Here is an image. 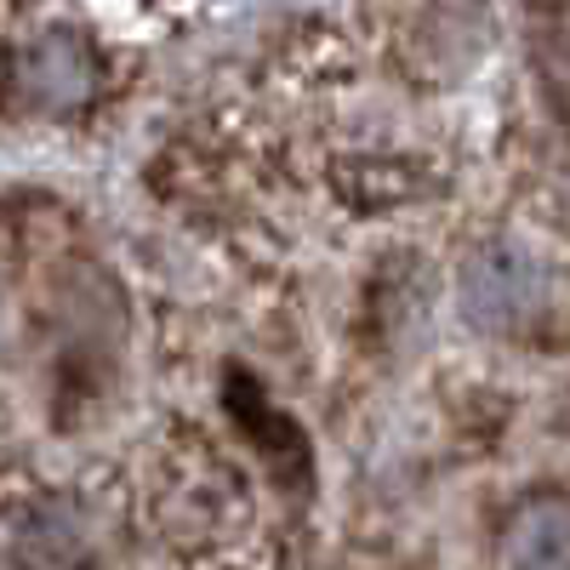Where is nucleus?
Instances as JSON below:
<instances>
[{
  "label": "nucleus",
  "instance_id": "f257e3e1",
  "mask_svg": "<svg viewBox=\"0 0 570 570\" xmlns=\"http://www.w3.org/2000/svg\"><path fill=\"white\" fill-rule=\"evenodd\" d=\"M559 285H564L559 257L542 240H531V234L502 228L462 257L456 297H462V314L480 331L519 337V331H531L537 320L559 308Z\"/></svg>",
  "mask_w": 570,
  "mask_h": 570
},
{
  "label": "nucleus",
  "instance_id": "f03ea898",
  "mask_svg": "<svg viewBox=\"0 0 570 570\" xmlns=\"http://www.w3.org/2000/svg\"><path fill=\"white\" fill-rule=\"evenodd\" d=\"M98 91H104V58L91 35L69 23L18 40L0 63V104L29 120H75L98 104Z\"/></svg>",
  "mask_w": 570,
  "mask_h": 570
},
{
  "label": "nucleus",
  "instance_id": "7ed1b4c3",
  "mask_svg": "<svg viewBox=\"0 0 570 570\" xmlns=\"http://www.w3.org/2000/svg\"><path fill=\"white\" fill-rule=\"evenodd\" d=\"M502 564H570V497H531L502 525Z\"/></svg>",
  "mask_w": 570,
  "mask_h": 570
}]
</instances>
